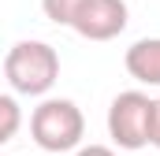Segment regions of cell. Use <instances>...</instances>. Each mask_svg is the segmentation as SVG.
<instances>
[{"instance_id": "cell-8", "label": "cell", "mask_w": 160, "mask_h": 156, "mask_svg": "<svg viewBox=\"0 0 160 156\" xmlns=\"http://www.w3.org/2000/svg\"><path fill=\"white\" fill-rule=\"evenodd\" d=\"M149 145L160 149V97L153 100V108H149Z\"/></svg>"}, {"instance_id": "cell-4", "label": "cell", "mask_w": 160, "mask_h": 156, "mask_svg": "<svg viewBox=\"0 0 160 156\" xmlns=\"http://www.w3.org/2000/svg\"><path fill=\"white\" fill-rule=\"evenodd\" d=\"M71 30L86 41H112L127 30V0H78Z\"/></svg>"}, {"instance_id": "cell-3", "label": "cell", "mask_w": 160, "mask_h": 156, "mask_svg": "<svg viewBox=\"0 0 160 156\" xmlns=\"http://www.w3.org/2000/svg\"><path fill=\"white\" fill-rule=\"evenodd\" d=\"M149 108H153V97H145L142 89L119 93L108 108V138L127 153L145 149L149 145Z\"/></svg>"}, {"instance_id": "cell-5", "label": "cell", "mask_w": 160, "mask_h": 156, "mask_svg": "<svg viewBox=\"0 0 160 156\" xmlns=\"http://www.w3.org/2000/svg\"><path fill=\"white\" fill-rule=\"evenodd\" d=\"M127 75L138 78L142 85H160V37H142L134 41L123 56Z\"/></svg>"}, {"instance_id": "cell-9", "label": "cell", "mask_w": 160, "mask_h": 156, "mask_svg": "<svg viewBox=\"0 0 160 156\" xmlns=\"http://www.w3.org/2000/svg\"><path fill=\"white\" fill-rule=\"evenodd\" d=\"M75 156H116V149H108V145H78Z\"/></svg>"}, {"instance_id": "cell-2", "label": "cell", "mask_w": 160, "mask_h": 156, "mask_svg": "<svg viewBox=\"0 0 160 156\" xmlns=\"http://www.w3.org/2000/svg\"><path fill=\"white\" fill-rule=\"evenodd\" d=\"M30 134H34L38 149H45V153H75L86 138V115L75 100L48 97L30 115Z\"/></svg>"}, {"instance_id": "cell-1", "label": "cell", "mask_w": 160, "mask_h": 156, "mask_svg": "<svg viewBox=\"0 0 160 156\" xmlns=\"http://www.w3.org/2000/svg\"><path fill=\"white\" fill-rule=\"evenodd\" d=\"M4 78L22 97H45L60 78V52L48 41H15L4 56Z\"/></svg>"}, {"instance_id": "cell-6", "label": "cell", "mask_w": 160, "mask_h": 156, "mask_svg": "<svg viewBox=\"0 0 160 156\" xmlns=\"http://www.w3.org/2000/svg\"><path fill=\"white\" fill-rule=\"evenodd\" d=\"M19 126H22V108H19V100L8 97V93H0V145H8V141L19 134Z\"/></svg>"}, {"instance_id": "cell-7", "label": "cell", "mask_w": 160, "mask_h": 156, "mask_svg": "<svg viewBox=\"0 0 160 156\" xmlns=\"http://www.w3.org/2000/svg\"><path fill=\"white\" fill-rule=\"evenodd\" d=\"M75 7H78V0H41L45 19H48V22H56V26H71Z\"/></svg>"}]
</instances>
